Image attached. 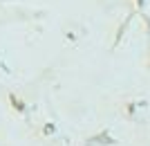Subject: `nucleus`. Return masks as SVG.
<instances>
[]
</instances>
